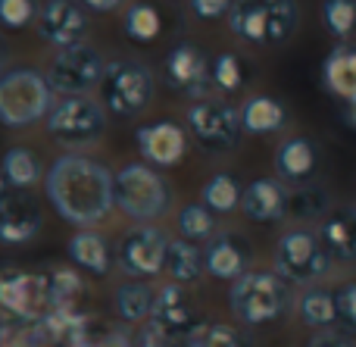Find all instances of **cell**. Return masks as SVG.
Wrapping results in <instances>:
<instances>
[{"label":"cell","mask_w":356,"mask_h":347,"mask_svg":"<svg viewBox=\"0 0 356 347\" xmlns=\"http://www.w3.org/2000/svg\"><path fill=\"white\" fill-rule=\"evenodd\" d=\"M66 347H131V335L122 329V325L104 323V319H69L66 338H63Z\"/></svg>","instance_id":"obj_23"},{"label":"cell","mask_w":356,"mask_h":347,"mask_svg":"<svg viewBox=\"0 0 356 347\" xmlns=\"http://www.w3.org/2000/svg\"><path fill=\"white\" fill-rule=\"evenodd\" d=\"M47 282H50V313H66L69 316L79 294L85 291L79 273H72V269H54V273H47Z\"/></svg>","instance_id":"obj_34"},{"label":"cell","mask_w":356,"mask_h":347,"mask_svg":"<svg viewBox=\"0 0 356 347\" xmlns=\"http://www.w3.org/2000/svg\"><path fill=\"white\" fill-rule=\"evenodd\" d=\"M31 19H38L35 0H0V25L25 29V25H31Z\"/></svg>","instance_id":"obj_38"},{"label":"cell","mask_w":356,"mask_h":347,"mask_svg":"<svg viewBox=\"0 0 356 347\" xmlns=\"http://www.w3.org/2000/svg\"><path fill=\"white\" fill-rule=\"evenodd\" d=\"M47 316H50L47 275L0 266V323H41Z\"/></svg>","instance_id":"obj_8"},{"label":"cell","mask_w":356,"mask_h":347,"mask_svg":"<svg viewBox=\"0 0 356 347\" xmlns=\"http://www.w3.org/2000/svg\"><path fill=\"white\" fill-rule=\"evenodd\" d=\"M113 179L116 175L104 163L85 154H63L47 169V197L60 213V219L88 229L116 207Z\"/></svg>","instance_id":"obj_1"},{"label":"cell","mask_w":356,"mask_h":347,"mask_svg":"<svg viewBox=\"0 0 356 347\" xmlns=\"http://www.w3.org/2000/svg\"><path fill=\"white\" fill-rule=\"evenodd\" d=\"M307 347H353V335L338 329H325V332H316L307 341Z\"/></svg>","instance_id":"obj_42"},{"label":"cell","mask_w":356,"mask_h":347,"mask_svg":"<svg viewBox=\"0 0 356 347\" xmlns=\"http://www.w3.org/2000/svg\"><path fill=\"white\" fill-rule=\"evenodd\" d=\"M100 100L116 116H141L154 100V72L138 60H116L100 81Z\"/></svg>","instance_id":"obj_9"},{"label":"cell","mask_w":356,"mask_h":347,"mask_svg":"<svg viewBox=\"0 0 356 347\" xmlns=\"http://www.w3.org/2000/svg\"><path fill=\"white\" fill-rule=\"evenodd\" d=\"M50 88L47 75L35 69H10L0 75V122L6 129H29L38 119H44L50 106Z\"/></svg>","instance_id":"obj_6"},{"label":"cell","mask_w":356,"mask_h":347,"mask_svg":"<svg viewBox=\"0 0 356 347\" xmlns=\"http://www.w3.org/2000/svg\"><path fill=\"white\" fill-rule=\"evenodd\" d=\"M85 10H94V13H110V10H116L122 0H79Z\"/></svg>","instance_id":"obj_43"},{"label":"cell","mask_w":356,"mask_h":347,"mask_svg":"<svg viewBox=\"0 0 356 347\" xmlns=\"http://www.w3.org/2000/svg\"><path fill=\"white\" fill-rule=\"evenodd\" d=\"M3 60H6V47H3V41H0V66H3ZM3 75V72H0Z\"/></svg>","instance_id":"obj_46"},{"label":"cell","mask_w":356,"mask_h":347,"mask_svg":"<svg viewBox=\"0 0 356 347\" xmlns=\"http://www.w3.org/2000/svg\"><path fill=\"white\" fill-rule=\"evenodd\" d=\"M166 81L169 88L184 97H203L207 88L213 85V66L207 63V56L200 54L197 44H175L166 56Z\"/></svg>","instance_id":"obj_15"},{"label":"cell","mask_w":356,"mask_h":347,"mask_svg":"<svg viewBox=\"0 0 356 347\" xmlns=\"http://www.w3.org/2000/svg\"><path fill=\"white\" fill-rule=\"evenodd\" d=\"M122 29H125V35H129L131 41L150 44L156 35H160L163 19H160V13H156V6H150V3H135V6H129V13H125Z\"/></svg>","instance_id":"obj_35"},{"label":"cell","mask_w":356,"mask_h":347,"mask_svg":"<svg viewBox=\"0 0 356 347\" xmlns=\"http://www.w3.org/2000/svg\"><path fill=\"white\" fill-rule=\"evenodd\" d=\"M169 282L175 285H191V282H200V275L207 273V260H203V250L197 248L188 238H178L169 241V254H166V269Z\"/></svg>","instance_id":"obj_26"},{"label":"cell","mask_w":356,"mask_h":347,"mask_svg":"<svg viewBox=\"0 0 356 347\" xmlns=\"http://www.w3.org/2000/svg\"><path fill=\"white\" fill-rule=\"evenodd\" d=\"M275 273L282 275L288 285L297 288H313L332 273V254L322 244L319 232L309 225H294L275 241Z\"/></svg>","instance_id":"obj_5"},{"label":"cell","mask_w":356,"mask_h":347,"mask_svg":"<svg viewBox=\"0 0 356 347\" xmlns=\"http://www.w3.org/2000/svg\"><path fill=\"white\" fill-rule=\"evenodd\" d=\"M241 122H244V131H250V135H275V131H282L288 125V113L275 97L257 94V97H250L244 104Z\"/></svg>","instance_id":"obj_28"},{"label":"cell","mask_w":356,"mask_h":347,"mask_svg":"<svg viewBox=\"0 0 356 347\" xmlns=\"http://www.w3.org/2000/svg\"><path fill=\"white\" fill-rule=\"evenodd\" d=\"M288 197L291 191L282 179H253L244 188L241 210L253 223H282L288 219Z\"/></svg>","instance_id":"obj_16"},{"label":"cell","mask_w":356,"mask_h":347,"mask_svg":"<svg viewBox=\"0 0 356 347\" xmlns=\"http://www.w3.org/2000/svg\"><path fill=\"white\" fill-rule=\"evenodd\" d=\"M106 129V106L91 94H69L47 113V135L63 147H88Z\"/></svg>","instance_id":"obj_7"},{"label":"cell","mask_w":356,"mask_h":347,"mask_svg":"<svg viewBox=\"0 0 356 347\" xmlns=\"http://www.w3.org/2000/svg\"><path fill=\"white\" fill-rule=\"evenodd\" d=\"M203 260H207V273L216 282H238L247 273V244L234 235H216L203 248Z\"/></svg>","instance_id":"obj_20"},{"label":"cell","mask_w":356,"mask_h":347,"mask_svg":"<svg viewBox=\"0 0 356 347\" xmlns=\"http://www.w3.org/2000/svg\"><path fill=\"white\" fill-rule=\"evenodd\" d=\"M166 254H169V238L156 225H135L125 232L122 244H119L116 263L125 275L131 279H154L166 269Z\"/></svg>","instance_id":"obj_12"},{"label":"cell","mask_w":356,"mask_h":347,"mask_svg":"<svg viewBox=\"0 0 356 347\" xmlns=\"http://www.w3.org/2000/svg\"><path fill=\"white\" fill-rule=\"evenodd\" d=\"M228 307L232 316L241 325H266L284 316L291 307L288 282L275 273V269H257V273H244L238 282L228 288Z\"/></svg>","instance_id":"obj_3"},{"label":"cell","mask_w":356,"mask_h":347,"mask_svg":"<svg viewBox=\"0 0 356 347\" xmlns=\"http://www.w3.org/2000/svg\"><path fill=\"white\" fill-rule=\"evenodd\" d=\"M41 235V213L25 197L0 200V241L3 244H29Z\"/></svg>","instance_id":"obj_21"},{"label":"cell","mask_w":356,"mask_h":347,"mask_svg":"<svg viewBox=\"0 0 356 347\" xmlns=\"http://www.w3.org/2000/svg\"><path fill=\"white\" fill-rule=\"evenodd\" d=\"M334 298H338V323L344 325L347 335H356V282H344Z\"/></svg>","instance_id":"obj_39"},{"label":"cell","mask_w":356,"mask_h":347,"mask_svg":"<svg viewBox=\"0 0 356 347\" xmlns=\"http://www.w3.org/2000/svg\"><path fill=\"white\" fill-rule=\"evenodd\" d=\"M150 325L175 344L188 341L191 332H194L200 323H197V310H194V304H191L184 285L169 282V285H163L160 291H156V304H154V313H150Z\"/></svg>","instance_id":"obj_13"},{"label":"cell","mask_w":356,"mask_h":347,"mask_svg":"<svg viewBox=\"0 0 356 347\" xmlns=\"http://www.w3.org/2000/svg\"><path fill=\"white\" fill-rule=\"evenodd\" d=\"M6 185H10V181H6L3 169H0V200H3V197H6Z\"/></svg>","instance_id":"obj_45"},{"label":"cell","mask_w":356,"mask_h":347,"mask_svg":"<svg viewBox=\"0 0 356 347\" xmlns=\"http://www.w3.org/2000/svg\"><path fill=\"white\" fill-rule=\"evenodd\" d=\"M38 35L54 47L81 44L88 35V10L79 0H44L38 10Z\"/></svg>","instance_id":"obj_14"},{"label":"cell","mask_w":356,"mask_h":347,"mask_svg":"<svg viewBox=\"0 0 356 347\" xmlns=\"http://www.w3.org/2000/svg\"><path fill=\"white\" fill-rule=\"evenodd\" d=\"M213 85L225 94H234L244 85V69H241V60L234 54H219L213 60Z\"/></svg>","instance_id":"obj_37"},{"label":"cell","mask_w":356,"mask_h":347,"mask_svg":"<svg viewBox=\"0 0 356 347\" xmlns=\"http://www.w3.org/2000/svg\"><path fill=\"white\" fill-rule=\"evenodd\" d=\"M297 19L300 10L294 0H234L228 29L253 47H278L294 35Z\"/></svg>","instance_id":"obj_2"},{"label":"cell","mask_w":356,"mask_h":347,"mask_svg":"<svg viewBox=\"0 0 356 347\" xmlns=\"http://www.w3.org/2000/svg\"><path fill=\"white\" fill-rule=\"evenodd\" d=\"M297 316H300L303 325L316 332H325L338 325V298L328 288H307L297 300Z\"/></svg>","instance_id":"obj_27"},{"label":"cell","mask_w":356,"mask_h":347,"mask_svg":"<svg viewBox=\"0 0 356 347\" xmlns=\"http://www.w3.org/2000/svg\"><path fill=\"white\" fill-rule=\"evenodd\" d=\"M104 72H106V63L100 56V50L81 41V44L60 47V54L50 60L47 81L54 91L69 97V94H88L94 85L104 81Z\"/></svg>","instance_id":"obj_11"},{"label":"cell","mask_w":356,"mask_h":347,"mask_svg":"<svg viewBox=\"0 0 356 347\" xmlns=\"http://www.w3.org/2000/svg\"><path fill=\"white\" fill-rule=\"evenodd\" d=\"M113 200L135 223H154L172 207V188L150 163H129L113 179Z\"/></svg>","instance_id":"obj_4"},{"label":"cell","mask_w":356,"mask_h":347,"mask_svg":"<svg viewBox=\"0 0 356 347\" xmlns=\"http://www.w3.org/2000/svg\"><path fill=\"white\" fill-rule=\"evenodd\" d=\"M0 169H3L6 181H10L13 188H31V185H38L41 175H44L38 156L31 154V150H25V147H10L6 150Z\"/></svg>","instance_id":"obj_31"},{"label":"cell","mask_w":356,"mask_h":347,"mask_svg":"<svg viewBox=\"0 0 356 347\" xmlns=\"http://www.w3.org/2000/svg\"><path fill=\"white\" fill-rule=\"evenodd\" d=\"M322 25L338 41L353 38L356 35V0H322Z\"/></svg>","instance_id":"obj_36"},{"label":"cell","mask_w":356,"mask_h":347,"mask_svg":"<svg viewBox=\"0 0 356 347\" xmlns=\"http://www.w3.org/2000/svg\"><path fill=\"white\" fill-rule=\"evenodd\" d=\"M316 232H319L322 244L328 248L334 263H344V266L356 263V204L334 207Z\"/></svg>","instance_id":"obj_19"},{"label":"cell","mask_w":356,"mask_h":347,"mask_svg":"<svg viewBox=\"0 0 356 347\" xmlns=\"http://www.w3.org/2000/svg\"><path fill=\"white\" fill-rule=\"evenodd\" d=\"M322 85L341 100L356 97V47L341 44L322 63Z\"/></svg>","instance_id":"obj_24"},{"label":"cell","mask_w":356,"mask_h":347,"mask_svg":"<svg viewBox=\"0 0 356 347\" xmlns=\"http://www.w3.org/2000/svg\"><path fill=\"white\" fill-rule=\"evenodd\" d=\"M344 116H347V122H350V129H356V97L344 100Z\"/></svg>","instance_id":"obj_44"},{"label":"cell","mask_w":356,"mask_h":347,"mask_svg":"<svg viewBox=\"0 0 356 347\" xmlns=\"http://www.w3.org/2000/svg\"><path fill=\"white\" fill-rule=\"evenodd\" d=\"M319 169V150L309 138L294 135L288 141L278 144L275 150V172L284 185H309Z\"/></svg>","instance_id":"obj_18"},{"label":"cell","mask_w":356,"mask_h":347,"mask_svg":"<svg viewBox=\"0 0 356 347\" xmlns=\"http://www.w3.org/2000/svg\"><path fill=\"white\" fill-rule=\"evenodd\" d=\"M241 197H244V188L238 185V179L228 172H216L213 179H207L200 191V200L209 207L213 213H232L241 207Z\"/></svg>","instance_id":"obj_30"},{"label":"cell","mask_w":356,"mask_h":347,"mask_svg":"<svg viewBox=\"0 0 356 347\" xmlns=\"http://www.w3.org/2000/svg\"><path fill=\"white\" fill-rule=\"evenodd\" d=\"M131 347H181V344L169 341L166 335H160V332L147 323V325H141V329L131 335Z\"/></svg>","instance_id":"obj_41"},{"label":"cell","mask_w":356,"mask_h":347,"mask_svg":"<svg viewBox=\"0 0 356 347\" xmlns=\"http://www.w3.org/2000/svg\"><path fill=\"white\" fill-rule=\"evenodd\" d=\"M154 304H156V291L141 279L125 282V285H119L116 294H113V307H116L119 319L129 325H147L150 313H154Z\"/></svg>","instance_id":"obj_25"},{"label":"cell","mask_w":356,"mask_h":347,"mask_svg":"<svg viewBox=\"0 0 356 347\" xmlns=\"http://www.w3.org/2000/svg\"><path fill=\"white\" fill-rule=\"evenodd\" d=\"M181 347H253V341L238 329V325L203 323L191 332L188 341H181Z\"/></svg>","instance_id":"obj_33"},{"label":"cell","mask_w":356,"mask_h":347,"mask_svg":"<svg viewBox=\"0 0 356 347\" xmlns=\"http://www.w3.org/2000/svg\"><path fill=\"white\" fill-rule=\"evenodd\" d=\"M332 197H328L325 188L319 185H297L291 188V197H288V219L294 223H322V219L332 213Z\"/></svg>","instance_id":"obj_29"},{"label":"cell","mask_w":356,"mask_h":347,"mask_svg":"<svg viewBox=\"0 0 356 347\" xmlns=\"http://www.w3.org/2000/svg\"><path fill=\"white\" fill-rule=\"evenodd\" d=\"M232 3L234 0H191V10H194L197 19H219L225 13H232Z\"/></svg>","instance_id":"obj_40"},{"label":"cell","mask_w":356,"mask_h":347,"mask_svg":"<svg viewBox=\"0 0 356 347\" xmlns=\"http://www.w3.org/2000/svg\"><path fill=\"white\" fill-rule=\"evenodd\" d=\"M69 250V260L75 263L79 269H85L88 275H106L113 266V250H110V241H106L100 232L94 229H79L66 244Z\"/></svg>","instance_id":"obj_22"},{"label":"cell","mask_w":356,"mask_h":347,"mask_svg":"<svg viewBox=\"0 0 356 347\" xmlns=\"http://www.w3.org/2000/svg\"><path fill=\"white\" fill-rule=\"evenodd\" d=\"M178 235L188 238V241L200 244V241H209V238H216V213L209 210L207 204H184L181 210H178Z\"/></svg>","instance_id":"obj_32"},{"label":"cell","mask_w":356,"mask_h":347,"mask_svg":"<svg viewBox=\"0 0 356 347\" xmlns=\"http://www.w3.org/2000/svg\"><path fill=\"white\" fill-rule=\"evenodd\" d=\"M188 131L194 141L209 154H225L238 144L244 122H241V110H234L228 100L222 97H200L188 106L184 113Z\"/></svg>","instance_id":"obj_10"},{"label":"cell","mask_w":356,"mask_h":347,"mask_svg":"<svg viewBox=\"0 0 356 347\" xmlns=\"http://www.w3.org/2000/svg\"><path fill=\"white\" fill-rule=\"evenodd\" d=\"M138 150L150 166H175L184 156L188 138L175 122H150L138 129Z\"/></svg>","instance_id":"obj_17"}]
</instances>
